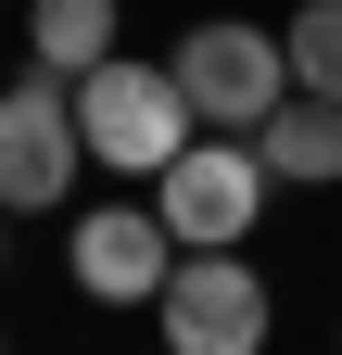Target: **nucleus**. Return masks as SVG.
Returning <instances> with one entry per match:
<instances>
[{"mask_svg":"<svg viewBox=\"0 0 342 355\" xmlns=\"http://www.w3.org/2000/svg\"><path fill=\"white\" fill-rule=\"evenodd\" d=\"M178 229H165V203H89L76 216V292L89 304H165V279H178Z\"/></svg>","mask_w":342,"mask_h":355,"instance_id":"obj_6","label":"nucleus"},{"mask_svg":"<svg viewBox=\"0 0 342 355\" xmlns=\"http://www.w3.org/2000/svg\"><path fill=\"white\" fill-rule=\"evenodd\" d=\"M267 178H279V165L253 153L241 127H203V140L152 178V203H165V229H178L190 254H241V241H253V216H267Z\"/></svg>","mask_w":342,"mask_h":355,"instance_id":"obj_3","label":"nucleus"},{"mask_svg":"<svg viewBox=\"0 0 342 355\" xmlns=\"http://www.w3.org/2000/svg\"><path fill=\"white\" fill-rule=\"evenodd\" d=\"M76 114H89V165H114V178H165V165L203 140L178 64H127V51L76 76Z\"/></svg>","mask_w":342,"mask_h":355,"instance_id":"obj_1","label":"nucleus"},{"mask_svg":"<svg viewBox=\"0 0 342 355\" xmlns=\"http://www.w3.org/2000/svg\"><path fill=\"white\" fill-rule=\"evenodd\" d=\"M76 165H89V114H76V76L26 64L0 89V203L13 216H51L76 191Z\"/></svg>","mask_w":342,"mask_h":355,"instance_id":"obj_2","label":"nucleus"},{"mask_svg":"<svg viewBox=\"0 0 342 355\" xmlns=\"http://www.w3.org/2000/svg\"><path fill=\"white\" fill-rule=\"evenodd\" d=\"M253 153H267V165L291 178V191H330V178H342V102L291 89V102H279L267 127H253Z\"/></svg>","mask_w":342,"mask_h":355,"instance_id":"obj_7","label":"nucleus"},{"mask_svg":"<svg viewBox=\"0 0 342 355\" xmlns=\"http://www.w3.org/2000/svg\"><path fill=\"white\" fill-rule=\"evenodd\" d=\"M279 38H291V76H305L317 102H342V0H305Z\"/></svg>","mask_w":342,"mask_h":355,"instance_id":"obj_9","label":"nucleus"},{"mask_svg":"<svg viewBox=\"0 0 342 355\" xmlns=\"http://www.w3.org/2000/svg\"><path fill=\"white\" fill-rule=\"evenodd\" d=\"M152 318H165V355H267L279 304H267V279L241 254H178V279H165Z\"/></svg>","mask_w":342,"mask_h":355,"instance_id":"obj_5","label":"nucleus"},{"mask_svg":"<svg viewBox=\"0 0 342 355\" xmlns=\"http://www.w3.org/2000/svg\"><path fill=\"white\" fill-rule=\"evenodd\" d=\"M165 64H178V89H190V114H203V127H241V140H253V127H267V114L291 102V89H305V76H291V38H267V26H241V13H216V26H190L178 51H165Z\"/></svg>","mask_w":342,"mask_h":355,"instance_id":"obj_4","label":"nucleus"},{"mask_svg":"<svg viewBox=\"0 0 342 355\" xmlns=\"http://www.w3.org/2000/svg\"><path fill=\"white\" fill-rule=\"evenodd\" d=\"M114 0H26V64H51V76H89L114 64Z\"/></svg>","mask_w":342,"mask_h":355,"instance_id":"obj_8","label":"nucleus"}]
</instances>
